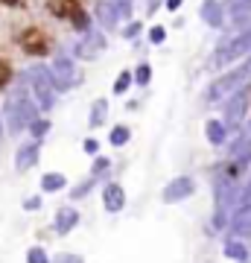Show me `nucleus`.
I'll return each instance as SVG.
<instances>
[{"mask_svg": "<svg viewBox=\"0 0 251 263\" xmlns=\"http://www.w3.org/2000/svg\"><path fill=\"white\" fill-rule=\"evenodd\" d=\"M248 53H251V21L242 24V29L237 35H231L225 44H219V50H216L214 59H210V67H225V65H231V62H240V59L248 56Z\"/></svg>", "mask_w": 251, "mask_h": 263, "instance_id": "obj_1", "label": "nucleus"}, {"mask_svg": "<svg viewBox=\"0 0 251 263\" xmlns=\"http://www.w3.org/2000/svg\"><path fill=\"white\" fill-rule=\"evenodd\" d=\"M27 79L32 82V91H35L41 108H50L53 105V91H56V79H53V70L44 65H32L27 70Z\"/></svg>", "mask_w": 251, "mask_h": 263, "instance_id": "obj_2", "label": "nucleus"}, {"mask_svg": "<svg viewBox=\"0 0 251 263\" xmlns=\"http://www.w3.org/2000/svg\"><path fill=\"white\" fill-rule=\"evenodd\" d=\"M248 76H251V62H242V67H234L231 73H222L214 85H210L207 100H219V97H225L228 91H240L242 82H245Z\"/></svg>", "mask_w": 251, "mask_h": 263, "instance_id": "obj_3", "label": "nucleus"}, {"mask_svg": "<svg viewBox=\"0 0 251 263\" xmlns=\"http://www.w3.org/2000/svg\"><path fill=\"white\" fill-rule=\"evenodd\" d=\"M6 117H9V129L18 132L24 126L27 117H32V105H29L27 88H15L9 97H6Z\"/></svg>", "mask_w": 251, "mask_h": 263, "instance_id": "obj_4", "label": "nucleus"}, {"mask_svg": "<svg viewBox=\"0 0 251 263\" xmlns=\"http://www.w3.org/2000/svg\"><path fill=\"white\" fill-rule=\"evenodd\" d=\"M53 79H56V88H62V91H67V88H76V85L82 82V70L70 62L67 56H59L56 62H53Z\"/></svg>", "mask_w": 251, "mask_h": 263, "instance_id": "obj_5", "label": "nucleus"}, {"mask_svg": "<svg viewBox=\"0 0 251 263\" xmlns=\"http://www.w3.org/2000/svg\"><path fill=\"white\" fill-rule=\"evenodd\" d=\"M50 35H47L44 29H27L24 35H21V50L24 53H29V56H44V53H50Z\"/></svg>", "mask_w": 251, "mask_h": 263, "instance_id": "obj_6", "label": "nucleus"}, {"mask_svg": "<svg viewBox=\"0 0 251 263\" xmlns=\"http://www.w3.org/2000/svg\"><path fill=\"white\" fill-rule=\"evenodd\" d=\"M103 50H105L103 32H100V29H88V32L82 35V41L73 47V53H76L79 59H96Z\"/></svg>", "mask_w": 251, "mask_h": 263, "instance_id": "obj_7", "label": "nucleus"}, {"mask_svg": "<svg viewBox=\"0 0 251 263\" xmlns=\"http://www.w3.org/2000/svg\"><path fill=\"white\" fill-rule=\"evenodd\" d=\"M47 12H53L56 18L73 21L82 12V6H79V0H47Z\"/></svg>", "mask_w": 251, "mask_h": 263, "instance_id": "obj_8", "label": "nucleus"}, {"mask_svg": "<svg viewBox=\"0 0 251 263\" xmlns=\"http://www.w3.org/2000/svg\"><path fill=\"white\" fill-rule=\"evenodd\" d=\"M96 18L105 29H117V21H120V12L111 6V0H100L96 3Z\"/></svg>", "mask_w": 251, "mask_h": 263, "instance_id": "obj_9", "label": "nucleus"}, {"mask_svg": "<svg viewBox=\"0 0 251 263\" xmlns=\"http://www.w3.org/2000/svg\"><path fill=\"white\" fill-rule=\"evenodd\" d=\"M202 18H205L207 27H222V6H219V0H205L202 3Z\"/></svg>", "mask_w": 251, "mask_h": 263, "instance_id": "obj_10", "label": "nucleus"}, {"mask_svg": "<svg viewBox=\"0 0 251 263\" xmlns=\"http://www.w3.org/2000/svg\"><path fill=\"white\" fill-rule=\"evenodd\" d=\"M245 108H248V91H245V88H240V91H237V97L231 100V105H228V120L237 123V120H240V114H245Z\"/></svg>", "mask_w": 251, "mask_h": 263, "instance_id": "obj_11", "label": "nucleus"}, {"mask_svg": "<svg viewBox=\"0 0 251 263\" xmlns=\"http://www.w3.org/2000/svg\"><path fill=\"white\" fill-rule=\"evenodd\" d=\"M245 15H251V0H234L231 3V18L242 21Z\"/></svg>", "mask_w": 251, "mask_h": 263, "instance_id": "obj_12", "label": "nucleus"}, {"mask_svg": "<svg viewBox=\"0 0 251 263\" xmlns=\"http://www.w3.org/2000/svg\"><path fill=\"white\" fill-rule=\"evenodd\" d=\"M105 111H108V103H105V100H96L93 108H91V123H93V126H96V123H103Z\"/></svg>", "mask_w": 251, "mask_h": 263, "instance_id": "obj_13", "label": "nucleus"}, {"mask_svg": "<svg viewBox=\"0 0 251 263\" xmlns=\"http://www.w3.org/2000/svg\"><path fill=\"white\" fill-rule=\"evenodd\" d=\"M111 6L120 12V18L129 21L131 18V9H134V0H111Z\"/></svg>", "mask_w": 251, "mask_h": 263, "instance_id": "obj_14", "label": "nucleus"}, {"mask_svg": "<svg viewBox=\"0 0 251 263\" xmlns=\"http://www.w3.org/2000/svg\"><path fill=\"white\" fill-rule=\"evenodd\" d=\"M129 85H131V73H129V70H123V73L114 79V94H126V91H129Z\"/></svg>", "mask_w": 251, "mask_h": 263, "instance_id": "obj_15", "label": "nucleus"}, {"mask_svg": "<svg viewBox=\"0 0 251 263\" xmlns=\"http://www.w3.org/2000/svg\"><path fill=\"white\" fill-rule=\"evenodd\" d=\"M70 24H73V29H79V32H88V29H91V18H88L85 12H79Z\"/></svg>", "mask_w": 251, "mask_h": 263, "instance_id": "obj_16", "label": "nucleus"}, {"mask_svg": "<svg viewBox=\"0 0 251 263\" xmlns=\"http://www.w3.org/2000/svg\"><path fill=\"white\" fill-rule=\"evenodd\" d=\"M187 190H190V184H187V181H176V184H172V187L167 190V199H178V196H184Z\"/></svg>", "mask_w": 251, "mask_h": 263, "instance_id": "obj_17", "label": "nucleus"}, {"mask_svg": "<svg viewBox=\"0 0 251 263\" xmlns=\"http://www.w3.org/2000/svg\"><path fill=\"white\" fill-rule=\"evenodd\" d=\"M149 79H152V67H149V65H140L138 73H134V82H138V85H149Z\"/></svg>", "mask_w": 251, "mask_h": 263, "instance_id": "obj_18", "label": "nucleus"}, {"mask_svg": "<svg viewBox=\"0 0 251 263\" xmlns=\"http://www.w3.org/2000/svg\"><path fill=\"white\" fill-rule=\"evenodd\" d=\"M207 135H210V141H214V143H219L225 138V129L214 120V123H207Z\"/></svg>", "mask_w": 251, "mask_h": 263, "instance_id": "obj_19", "label": "nucleus"}, {"mask_svg": "<svg viewBox=\"0 0 251 263\" xmlns=\"http://www.w3.org/2000/svg\"><path fill=\"white\" fill-rule=\"evenodd\" d=\"M164 38H167V29L164 27H152L149 29V41H152V44H161Z\"/></svg>", "mask_w": 251, "mask_h": 263, "instance_id": "obj_20", "label": "nucleus"}, {"mask_svg": "<svg viewBox=\"0 0 251 263\" xmlns=\"http://www.w3.org/2000/svg\"><path fill=\"white\" fill-rule=\"evenodd\" d=\"M126 138H129V129H123V126H117V129H114V138H111V141H114V143H123Z\"/></svg>", "mask_w": 251, "mask_h": 263, "instance_id": "obj_21", "label": "nucleus"}, {"mask_svg": "<svg viewBox=\"0 0 251 263\" xmlns=\"http://www.w3.org/2000/svg\"><path fill=\"white\" fill-rule=\"evenodd\" d=\"M9 76H12L9 65H3V62H0V88H3V85L9 82Z\"/></svg>", "mask_w": 251, "mask_h": 263, "instance_id": "obj_22", "label": "nucleus"}, {"mask_svg": "<svg viewBox=\"0 0 251 263\" xmlns=\"http://www.w3.org/2000/svg\"><path fill=\"white\" fill-rule=\"evenodd\" d=\"M32 158H35V149H24V152H21V167H27Z\"/></svg>", "mask_w": 251, "mask_h": 263, "instance_id": "obj_23", "label": "nucleus"}, {"mask_svg": "<svg viewBox=\"0 0 251 263\" xmlns=\"http://www.w3.org/2000/svg\"><path fill=\"white\" fill-rule=\"evenodd\" d=\"M108 205H111V208L120 205V190H108Z\"/></svg>", "mask_w": 251, "mask_h": 263, "instance_id": "obj_24", "label": "nucleus"}, {"mask_svg": "<svg viewBox=\"0 0 251 263\" xmlns=\"http://www.w3.org/2000/svg\"><path fill=\"white\" fill-rule=\"evenodd\" d=\"M138 32H140V24H129V27H126V35L129 38H134Z\"/></svg>", "mask_w": 251, "mask_h": 263, "instance_id": "obj_25", "label": "nucleus"}, {"mask_svg": "<svg viewBox=\"0 0 251 263\" xmlns=\"http://www.w3.org/2000/svg\"><path fill=\"white\" fill-rule=\"evenodd\" d=\"M158 6H161V0H149V3H146V12H149V15H155V9H158Z\"/></svg>", "mask_w": 251, "mask_h": 263, "instance_id": "obj_26", "label": "nucleus"}, {"mask_svg": "<svg viewBox=\"0 0 251 263\" xmlns=\"http://www.w3.org/2000/svg\"><path fill=\"white\" fill-rule=\"evenodd\" d=\"M181 3H184V0H167V9L176 12V9H181Z\"/></svg>", "mask_w": 251, "mask_h": 263, "instance_id": "obj_27", "label": "nucleus"}, {"mask_svg": "<svg viewBox=\"0 0 251 263\" xmlns=\"http://www.w3.org/2000/svg\"><path fill=\"white\" fill-rule=\"evenodd\" d=\"M59 181H62V179H59V176H50V179H47V187H56Z\"/></svg>", "mask_w": 251, "mask_h": 263, "instance_id": "obj_28", "label": "nucleus"}, {"mask_svg": "<svg viewBox=\"0 0 251 263\" xmlns=\"http://www.w3.org/2000/svg\"><path fill=\"white\" fill-rule=\"evenodd\" d=\"M0 3H6V6H18L21 0H0Z\"/></svg>", "mask_w": 251, "mask_h": 263, "instance_id": "obj_29", "label": "nucleus"}]
</instances>
